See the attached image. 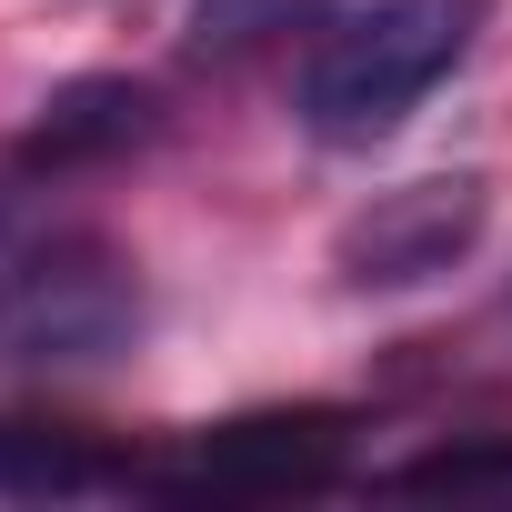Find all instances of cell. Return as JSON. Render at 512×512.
Masks as SVG:
<instances>
[{"label":"cell","mask_w":512,"mask_h":512,"mask_svg":"<svg viewBox=\"0 0 512 512\" xmlns=\"http://www.w3.org/2000/svg\"><path fill=\"white\" fill-rule=\"evenodd\" d=\"M482 31V0H372V11L332 21L302 61V131L332 151H372L392 141L422 91L472 51Z\"/></svg>","instance_id":"6da1fadb"},{"label":"cell","mask_w":512,"mask_h":512,"mask_svg":"<svg viewBox=\"0 0 512 512\" xmlns=\"http://www.w3.org/2000/svg\"><path fill=\"white\" fill-rule=\"evenodd\" d=\"M141 342V282L101 241H41L0 262V362L11 372H81Z\"/></svg>","instance_id":"7a4b0ae2"},{"label":"cell","mask_w":512,"mask_h":512,"mask_svg":"<svg viewBox=\"0 0 512 512\" xmlns=\"http://www.w3.org/2000/svg\"><path fill=\"white\" fill-rule=\"evenodd\" d=\"M342 472V412H241L191 432L171 462H141V492L171 502H272Z\"/></svg>","instance_id":"3957f363"},{"label":"cell","mask_w":512,"mask_h":512,"mask_svg":"<svg viewBox=\"0 0 512 512\" xmlns=\"http://www.w3.org/2000/svg\"><path fill=\"white\" fill-rule=\"evenodd\" d=\"M482 211H492V191H482L472 171L392 181V191H372V201L332 231V272H342L352 292H412V282L452 272L462 251L482 241Z\"/></svg>","instance_id":"277c9868"},{"label":"cell","mask_w":512,"mask_h":512,"mask_svg":"<svg viewBox=\"0 0 512 512\" xmlns=\"http://www.w3.org/2000/svg\"><path fill=\"white\" fill-rule=\"evenodd\" d=\"M81 492H141V462L61 422H0V502H81Z\"/></svg>","instance_id":"5b68a950"},{"label":"cell","mask_w":512,"mask_h":512,"mask_svg":"<svg viewBox=\"0 0 512 512\" xmlns=\"http://www.w3.org/2000/svg\"><path fill=\"white\" fill-rule=\"evenodd\" d=\"M151 131H161V111H151L141 81H71V91L41 101V121H31V161H111V151L151 141Z\"/></svg>","instance_id":"8992f818"},{"label":"cell","mask_w":512,"mask_h":512,"mask_svg":"<svg viewBox=\"0 0 512 512\" xmlns=\"http://www.w3.org/2000/svg\"><path fill=\"white\" fill-rule=\"evenodd\" d=\"M312 11H322V0H211V11L191 21V51H201V61H241V51L302 31Z\"/></svg>","instance_id":"52a82bcc"}]
</instances>
